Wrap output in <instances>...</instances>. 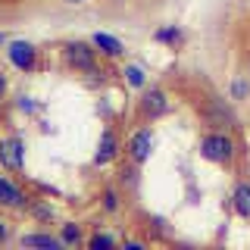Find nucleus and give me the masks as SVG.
Here are the masks:
<instances>
[{
  "label": "nucleus",
  "mask_w": 250,
  "mask_h": 250,
  "mask_svg": "<svg viewBox=\"0 0 250 250\" xmlns=\"http://www.w3.org/2000/svg\"><path fill=\"white\" fill-rule=\"evenodd\" d=\"M200 156L216 166H225L229 169L238 156V144H234L231 131H222V128H209L207 135L200 138Z\"/></svg>",
  "instance_id": "obj_1"
},
{
  "label": "nucleus",
  "mask_w": 250,
  "mask_h": 250,
  "mask_svg": "<svg viewBox=\"0 0 250 250\" xmlns=\"http://www.w3.org/2000/svg\"><path fill=\"white\" fill-rule=\"evenodd\" d=\"M62 60L66 66L78 75H97L100 72V62H97V47L91 41H66L62 44Z\"/></svg>",
  "instance_id": "obj_2"
},
{
  "label": "nucleus",
  "mask_w": 250,
  "mask_h": 250,
  "mask_svg": "<svg viewBox=\"0 0 250 250\" xmlns=\"http://www.w3.org/2000/svg\"><path fill=\"white\" fill-rule=\"evenodd\" d=\"M153 144H156V135H153L150 122H144L141 128L131 131L128 144H125V156H128V163H135V166H144V163L150 160V153H153Z\"/></svg>",
  "instance_id": "obj_3"
},
{
  "label": "nucleus",
  "mask_w": 250,
  "mask_h": 250,
  "mask_svg": "<svg viewBox=\"0 0 250 250\" xmlns=\"http://www.w3.org/2000/svg\"><path fill=\"white\" fill-rule=\"evenodd\" d=\"M172 109L169 104V97H166V91L163 88H144L141 91V100H138V116L144 122H156V119H163Z\"/></svg>",
  "instance_id": "obj_4"
},
{
  "label": "nucleus",
  "mask_w": 250,
  "mask_h": 250,
  "mask_svg": "<svg viewBox=\"0 0 250 250\" xmlns=\"http://www.w3.org/2000/svg\"><path fill=\"white\" fill-rule=\"evenodd\" d=\"M0 166L6 172H22L25 169V144L19 135L0 138Z\"/></svg>",
  "instance_id": "obj_5"
},
{
  "label": "nucleus",
  "mask_w": 250,
  "mask_h": 250,
  "mask_svg": "<svg viewBox=\"0 0 250 250\" xmlns=\"http://www.w3.org/2000/svg\"><path fill=\"white\" fill-rule=\"evenodd\" d=\"M31 207V197L22 191L19 185L13 182L10 175H0V209H13V213H22V209Z\"/></svg>",
  "instance_id": "obj_6"
},
{
  "label": "nucleus",
  "mask_w": 250,
  "mask_h": 250,
  "mask_svg": "<svg viewBox=\"0 0 250 250\" xmlns=\"http://www.w3.org/2000/svg\"><path fill=\"white\" fill-rule=\"evenodd\" d=\"M16 244L19 247H44V250H62L66 247L62 238H60V231L57 234L53 231H25V234L16 238Z\"/></svg>",
  "instance_id": "obj_7"
},
{
  "label": "nucleus",
  "mask_w": 250,
  "mask_h": 250,
  "mask_svg": "<svg viewBox=\"0 0 250 250\" xmlns=\"http://www.w3.org/2000/svg\"><path fill=\"white\" fill-rule=\"evenodd\" d=\"M119 156V138H116L113 128H104L100 131V144H97V153H94V166H106Z\"/></svg>",
  "instance_id": "obj_8"
},
{
  "label": "nucleus",
  "mask_w": 250,
  "mask_h": 250,
  "mask_svg": "<svg viewBox=\"0 0 250 250\" xmlns=\"http://www.w3.org/2000/svg\"><path fill=\"white\" fill-rule=\"evenodd\" d=\"M6 53H10V60H13V66L16 69H35V62H38V50L31 44H25V41H13L10 47H6Z\"/></svg>",
  "instance_id": "obj_9"
},
{
  "label": "nucleus",
  "mask_w": 250,
  "mask_h": 250,
  "mask_svg": "<svg viewBox=\"0 0 250 250\" xmlns=\"http://www.w3.org/2000/svg\"><path fill=\"white\" fill-rule=\"evenodd\" d=\"M91 44L97 47L100 57H109V60H122V57H125V44L119 41V38L106 35V31H97V35L91 38Z\"/></svg>",
  "instance_id": "obj_10"
},
{
  "label": "nucleus",
  "mask_w": 250,
  "mask_h": 250,
  "mask_svg": "<svg viewBox=\"0 0 250 250\" xmlns=\"http://www.w3.org/2000/svg\"><path fill=\"white\" fill-rule=\"evenodd\" d=\"M231 200H234L238 216H241V219H250V182H238V185H234Z\"/></svg>",
  "instance_id": "obj_11"
},
{
  "label": "nucleus",
  "mask_w": 250,
  "mask_h": 250,
  "mask_svg": "<svg viewBox=\"0 0 250 250\" xmlns=\"http://www.w3.org/2000/svg\"><path fill=\"white\" fill-rule=\"evenodd\" d=\"M60 238H62V244H66V247H78V244H84V241H88L78 222H62L60 225Z\"/></svg>",
  "instance_id": "obj_12"
},
{
  "label": "nucleus",
  "mask_w": 250,
  "mask_h": 250,
  "mask_svg": "<svg viewBox=\"0 0 250 250\" xmlns=\"http://www.w3.org/2000/svg\"><path fill=\"white\" fill-rule=\"evenodd\" d=\"M229 100H234V104H244V100H250V78L247 75H234L231 78Z\"/></svg>",
  "instance_id": "obj_13"
},
{
  "label": "nucleus",
  "mask_w": 250,
  "mask_h": 250,
  "mask_svg": "<svg viewBox=\"0 0 250 250\" xmlns=\"http://www.w3.org/2000/svg\"><path fill=\"white\" fill-rule=\"evenodd\" d=\"M122 75H125V82H128L131 88H138V91L147 88V75H144V69H141L138 62H128V66L122 69Z\"/></svg>",
  "instance_id": "obj_14"
},
{
  "label": "nucleus",
  "mask_w": 250,
  "mask_h": 250,
  "mask_svg": "<svg viewBox=\"0 0 250 250\" xmlns=\"http://www.w3.org/2000/svg\"><path fill=\"white\" fill-rule=\"evenodd\" d=\"M100 200H104V209H106V213H116V209H119V200H122L119 188H116V185H106L104 191H100Z\"/></svg>",
  "instance_id": "obj_15"
},
{
  "label": "nucleus",
  "mask_w": 250,
  "mask_h": 250,
  "mask_svg": "<svg viewBox=\"0 0 250 250\" xmlns=\"http://www.w3.org/2000/svg\"><path fill=\"white\" fill-rule=\"evenodd\" d=\"M84 244H88L91 250H100V247H116V244H119V238H113V234H100V231H97V234H91Z\"/></svg>",
  "instance_id": "obj_16"
},
{
  "label": "nucleus",
  "mask_w": 250,
  "mask_h": 250,
  "mask_svg": "<svg viewBox=\"0 0 250 250\" xmlns=\"http://www.w3.org/2000/svg\"><path fill=\"white\" fill-rule=\"evenodd\" d=\"M28 213H31V216H38V219H44V222H53V209L47 207V203H31Z\"/></svg>",
  "instance_id": "obj_17"
},
{
  "label": "nucleus",
  "mask_w": 250,
  "mask_h": 250,
  "mask_svg": "<svg viewBox=\"0 0 250 250\" xmlns=\"http://www.w3.org/2000/svg\"><path fill=\"white\" fill-rule=\"evenodd\" d=\"M13 241H16V234H13V225L6 222V219H0V247L13 244Z\"/></svg>",
  "instance_id": "obj_18"
},
{
  "label": "nucleus",
  "mask_w": 250,
  "mask_h": 250,
  "mask_svg": "<svg viewBox=\"0 0 250 250\" xmlns=\"http://www.w3.org/2000/svg\"><path fill=\"white\" fill-rule=\"evenodd\" d=\"M122 244H125V247H144V241H138V238H125Z\"/></svg>",
  "instance_id": "obj_19"
},
{
  "label": "nucleus",
  "mask_w": 250,
  "mask_h": 250,
  "mask_svg": "<svg viewBox=\"0 0 250 250\" xmlns=\"http://www.w3.org/2000/svg\"><path fill=\"white\" fill-rule=\"evenodd\" d=\"M3 94H6V75L0 72V100H3Z\"/></svg>",
  "instance_id": "obj_20"
},
{
  "label": "nucleus",
  "mask_w": 250,
  "mask_h": 250,
  "mask_svg": "<svg viewBox=\"0 0 250 250\" xmlns=\"http://www.w3.org/2000/svg\"><path fill=\"white\" fill-rule=\"evenodd\" d=\"M66 6H78V3H88V0H62Z\"/></svg>",
  "instance_id": "obj_21"
},
{
  "label": "nucleus",
  "mask_w": 250,
  "mask_h": 250,
  "mask_svg": "<svg viewBox=\"0 0 250 250\" xmlns=\"http://www.w3.org/2000/svg\"><path fill=\"white\" fill-rule=\"evenodd\" d=\"M3 47H6V38H3V35H0V50H3Z\"/></svg>",
  "instance_id": "obj_22"
}]
</instances>
